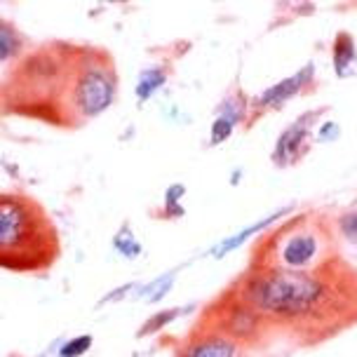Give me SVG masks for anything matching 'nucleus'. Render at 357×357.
Returning <instances> with one entry per match:
<instances>
[{"instance_id": "nucleus-18", "label": "nucleus", "mask_w": 357, "mask_h": 357, "mask_svg": "<svg viewBox=\"0 0 357 357\" xmlns=\"http://www.w3.org/2000/svg\"><path fill=\"white\" fill-rule=\"evenodd\" d=\"M89 346H92V336L85 334V336H75V339L66 341L63 346L59 348V357H80L85 355Z\"/></svg>"}, {"instance_id": "nucleus-1", "label": "nucleus", "mask_w": 357, "mask_h": 357, "mask_svg": "<svg viewBox=\"0 0 357 357\" xmlns=\"http://www.w3.org/2000/svg\"><path fill=\"white\" fill-rule=\"evenodd\" d=\"M116 94L118 73L108 50L52 40L10 68L0 97L5 116L78 130L108 111Z\"/></svg>"}, {"instance_id": "nucleus-12", "label": "nucleus", "mask_w": 357, "mask_h": 357, "mask_svg": "<svg viewBox=\"0 0 357 357\" xmlns=\"http://www.w3.org/2000/svg\"><path fill=\"white\" fill-rule=\"evenodd\" d=\"M219 116L228 118L233 125H240V123H245V120H252V99H247L242 89H235V92H231L226 99L221 101Z\"/></svg>"}, {"instance_id": "nucleus-13", "label": "nucleus", "mask_w": 357, "mask_h": 357, "mask_svg": "<svg viewBox=\"0 0 357 357\" xmlns=\"http://www.w3.org/2000/svg\"><path fill=\"white\" fill-rule=\"evenodd\" d=\"M165 80H167V71H165L162 66L144 68V71L139 73V80H137V99L149 101L153 94L165 85Z\"/></svg>"}, {"instance_id": "nucleus-6", "label": "nucleus", "mask_w": 357, "mask_h": 357, "mask_svg": "<svg viewBox=\"0 0 357 357\" xmlns=\"http://www.w3.org/2000/svg\"><path fill=\"white\" fill-rule=\"evenodd\" d=\"M324 113V108H315V111H308L303 116H298L289 127H284L282 134L278 137L275 149H273V162L278 167H287V165H294L308 153L310 149V134H312V125L315 120Z\"/></svg>"}, {"instance_id": "nucleus-14", "label": "nucleus", "mask_w": 357, "mask_h": 357, "mask_svg": "<svg viewBox=\"0 0 357 357\" xmlns=\"http://www.w3.org/2000/svg\"><path fill=\"white\" fill-rule=\"evenodd\" d=\"M336 240H343L348 247H357V209H346L331 219Z\"/></svg>"}, {"instance_id": "nucleus-3", "label": "nucleus", "mask_w": 357, "mask_h": 357, "mask_svg": "<svg viewBox=\"0 0 357 357\" xmlns=\"http://www.w3.org/2000/svg\"><path fill=\"white\" fill-rule=\"evenodd\" d=\"M61 254L52 216L33 195H0V266L10 273H45Z\"/></svg>"}, {"instance_id": "nucleus-16", "label": "nucleus", "mask_w": 357, "mask_h": 357, "mask_svg": "<svg viewBox=\"0 0 357 357\" xmlns=\"http://www.w3.org/2000/svg\"><path fill=\"white\" fill-rule=\"evenodd\" d=\"M178 315H181V310H178V308H169V310H160V312H155V315H153L151 320L144 324L142 331H139L137 336H149V334H155L158 329H165L169 322H174Z\"/></svg>"}, {"instance_id": "nucleus-7", "label": "nucleus", "mask_w": 357, "mask_h": 357, "mask_svg": "<svg viewBox=\"0 0 357 357\" xmlns=\"http://www.w3.org/2000/svg\"><path fill=\"white\" fill-rule=\"evenodd\" d=\"M312 80H315V63L308 61L301 71H296L294 75H289V78H282L280 82H275V85L264 89V92L259 94V99L252 101V123L261 113L278 111V108H282L289 99L298 97L303 89H308L312 85Z\"/></svg>"}, {"instance_id": "nucleus-4", "label": "nucleus", "mask_w": 357, "mask_h": 357, "mask_svg": "<svg viewBox=\"0 0 357 357\" xmlns=\"http://www.w3.org/2000/svg\"><path fill=\"white\" fill-rule=\"evenodd\" d=\"M339 257L331 219L315 212L289 216L252 250L254 271H317Z\"/></svg>"}, {"instance_id": "nucleus-17", "label": "nucleus", "mask_w": 357, "mask_h": 357, "mask_svg": "<svg viewBox=\"0 0 357 357\" xmlns=\"http://www.w3.org/2000/svg\"><path fill=\"white\" fill-rule=\"evenodd\" d=\"M235 130V125L231 123L228 118H221V116H216L214 118V123L212 127H209V144L212 146H219L223 142H228L231 139V134Z\"/></svg>"}, {"instance_id": "nucleus-8", "label": "nucleus", "mask_w": 357, "mask_h": 357, "mask_svg": "<svg viewBox=\"0 0 357 357\" xmlns=\"http://www.w3.org/2000/svg\"><path fill=\"white\" fill-rule=\"evenodd\" d=\"M240 343L219 331L195 334L181 350V357H238Z\"/></svg>"}, {"instance_id": "nucleus-2", "label": "nucleus", "mask_w": 357, "mask_h": 357, "mask_svg": "<svg viewBox=\"0 0 357 357\" xmlns=\"http://www.w3.org/2000/svg\"><path fill=\"white\" fill-rule=\"evenodd\" d=\"M235 296L266 322L324 331L357 322V271L341 257L317 271H250Z\"/></svg>"}, {"instance_id": "nucleus-19", "label": "nucleus", "mask_w": 357, "mask_h": 357, "mask_svg": "<svg viewBox=\"0 0 357 357\" xmlns=\"http://www.w3.org/2000/svg\"><path fill=\"white\" fill-rule=\"evenodd\" d=\"M183 193H186V186H183V183H172L167 188V193H165V214L176 216L183 212V209L178 207V200H181Z\"/></svg>"}, {"instance_id": "nucleus-10", "label": "nucleus", "mask_w": 357, "mask_h": 357, "mask_svg": "<svg viewBox=\"0 0 357 357\" xmlns=\"http://www.w3.org/2000/svg\"><path fill=\"white\" fill-rule=\"evenodd\" d=\"M331 66H334L336 78H348L357 68V45L353 33L339 31L331 40Z\"/></svg>"}, {"instance_id": "nucleus-20", "label": "nucleus", "mask_w": 357, "mask_h": 357, "mask_svg": "<svg viewBox=\"0 0 357 357\" xmlns=\"http://www.w3.org/2000/svg\"><path fill=\"white\" fill-rule=\"evenodd\" d=\"M113 245H116V250H120V252L125 254V257H130V259H134L139 252H142V245H139V242L132 238L130 228H127V226H125V233L123 231L118 233V238L113 240Z\"/></svg>"}, {"instance_id": "nucleus-11", "label": "nucleus", "mask_w": 357, "mask_h": 357, "mask_svg": "<svg viewBox=\"0 0 357 357\" xmlns=\"http://www.w3.org/2000/svg\"><path fill=\"white\" fill-rule=\"evenodd\" d=\"M26 52L29 50H26V45H24L22 33L3 19V22H0V63H3L5 68H8V63L15 66Z\"/></svg>"}, {"instance_id": "nucleus-21", "label": "nucleus", "mask_w": 357, "mask_h": 357, "mask_svg": "<svg viewBox=\"0 0 357 357\" xmlns=\"http://www.w3.org/2000/svg\"><path fill=\"white\" fill-rule=\"evenodd\" d=\"M339 137H341V125L334 123V120H322L320 127H317V132H315V139H317V142H322V144L336 142Z\"/></svg>"}, {"instance_id": "nucleus-15", "label": "nucleus", "mask_w": 357, "mask_h": 357, "mask_svg": "<svg viewBox=\"0 0 357 357\" xmlns=\"http://www.w3.org/2000/svg\"><path fill=\"white\" fill-rule=\"evenodd\" d=\"M174 275H176V271H172V273H165L162 278H158V280H153L151 284H146L142 291H139V296H144L146 301H160V298L167 294V291L172 289V282H174Z\"/></svg>"}, {"instance_id": "nucleus-5", "label": "nucleus", "mask_w": 357, "mask_h": 357, "mask_svg": "<svg viewBox=\"0 0 357 357\" xmlns=\"http://www.w3.org/2000/svg\"><path fill=\"white\" fill-rule=\"evenodd\" d=\"M216 310V329L219 334L231 336L233 341H257L259 334L264 331L266 320L259 315L252 305H247L240 296H235V291L231 289V294L223 298V303H219Z\"/></svg>"}, {"instance_id": "nucleus-9", "label": "nucleus", "mask_w": 357, "mask_h": 357, "mask_svg": "<svg viewBox=\"0 0 357 357\" xmlns=\"http://www.w3.org/2000/svg\"><path fill=\"white\" fill-rule=\"evenodd\" d=\"M294 212V205H287V207H280V209H275L273 214H268V216H264L261 221H257V223H252V226H247V228H242V231L238 233V235H231V238H226L221 242L219 247L212 252L216 259H221V257H226L228 252H233V250H238V247H242L245 245L247 240L250 238H254L257 233H264L266 228H271L273 223H278L280 219H284L287 214H291Z\"/></svg>"}]
</instances>
